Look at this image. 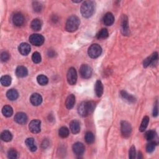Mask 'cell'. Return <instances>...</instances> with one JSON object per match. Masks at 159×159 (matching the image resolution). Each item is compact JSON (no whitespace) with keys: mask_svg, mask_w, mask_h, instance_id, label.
<instances>
[{"mask_svg":"<svg viewBox=\"0 0 159 159\" xmlns=\"http://www.w3.org/2000/svg\"><path fill=\"white\" fill-rule=\"evenodd\" d=\"M95 103L93 101L81 103L78 108V113L81 117H87L91 114L94 109Z\"/></svg>","mask_w":159,"mask_h":159,"instance_id":"obj_1","label":"cell"},{"mask_svg":"<svg viewBox=\"0 0 159 159\" xmlns=\"http://www.w3.org/2000/svg\"><path fill=\"white\" fill-rule=\"evenodd\" d=\"M95 4L92 1H86L81 5L80 11L81 15L86 18H90L94 12Z\"/></svg>","mask_w":159,"mask_h":159,"instance_id":"obj_2","label":"cell"},{"mask_svg":"<svg viewBox=\"0 0 159 159\" xmlns=\"http://www.w3.org/2000/svg\"><path fill=\"white\" fill-rule=\"evenodd\" d=\"M80 24V21L77 16H71L67 21L65 29L68 32H74L78 29Z\"/></svg>","mask_w":159,"mask_h":159,"instance_id":"obj_3","label":"cell"},{"mask_svg":"<svg viewBox=\"0 0 159 159\" xmlns=\"http://www.w3.org/2000/svg\"><path fill=\"white\" fill-rule=\"evenodd\" d=\"M88 53L89 56L92 58H96L100 56L102 53V48L101 46L97 44H92L89 48Z\"/></svg>","mask_w":159,"mask_h":159,"instance_id":"obj_4","label":"cell"},{"mask_svg":"<svg viewBox=\"0 0 159 159\" xmlns=\"http://www.w3.org/2000/svg\"><path fill=\"white\" fill-rule=\"evenodd\" d=\"M29 42L35 46H41L44 42V36L39 34H34L29 37Z\"/></svg>","mask_w":159,"mask_h":159,"instance_id":"obj_5","label":"cell"},{"mask_svg":"<svg viewBox=\"0 0 159 159\" xmlns=\"http://www.w3.org/2000/svg\"><path fill=\"white\" fill-rule=\"evenodd\" d=\"M121 131L124 137L128 138L130 136L132 132V127L127 121H122L121 123Z\"/></svg>","mask_w":159,"mask_h":159,"instance_id":"obj_6","label":"cell"},{"mask_svg":"<svg viewBox=\"0 0 159 159\" xmlns=\"http://www.w3.org/2000/svg\"><path fill=\"white\" fill-rule=\"evenodd\" d=\"M67 81L70 85L75 84L77 81V73L75 68L71 67L67 72Z\"/></svg>","mask_w":159,"mask_h":159,"instance_id":"obj_7","label":"cell"},{"mask_svg":"<svg viewBox=\"0 0 159 159\" xmlns=\"http://www.w3.org/2000/svg\"><path fill=\"white\" fill-rule=\"evenodd\" d=\"M158 58V55L157 52L153 53L150 57H148L147 58H145L143 62V66L144 67L146 68L150 65L154 66V65L156 64L157 60Z\"/></svg>","mask_w":159,"mask_h":159,"instance_id":"obj_8","label":"cell"},{"mask_svg":"<svg viewBox=\"0 0 159 159\" xmlns=\"http://www.w3.org/2000/svg\"><path fill=\"white\" fill-rule=\"evenodd\" d=\"M80 73L82 78L88 79L90 78L92 75V68L87 64H83L80 68Z\"/></svg>","mask_w":159,"mask_h":159,"instance_id":"obj_9","label":"cell"},{"mask_svg":"<svg viewBox=\"0 0 159 159\" xmlns=\"http://www.w3.org/2000/svg\"><path fill=\"white\" fill-rule=\"evenodd\" d=\"M41 121L39 120L34 119L31 121L29 125V129L32 133H39L41 131Z\"/></svg>","mask_w":159,"mask_h":159,"instance_id":"obj_10","label":"cell"},{"mask_svg":"<svg viewBox=\"0 0 159 159\" xmlns=\"http://www.w3.org/2000/svg\"><path fill=\"white\" fill-rule=\"evenodd\" d=\"M121 32L124 35H129L130 32L128 26V19L126 15H123L121 19Z\"/></svg>","mask_w":159,"mask_h":159,"instance_id":"obj_11","label":"cell"},{"mask_svg":"<svg viewBox=\"0 0 159 159\" xmlns=\"http://www.w3.org/2000/svg\"><path fill=\"white\" fill-rule=\"evenodd\" d=\"M72 149L73 153L77 156L82 155L84 154L85 150L84 145L81 142H76L73 144Z\"/></svg>","mask_w":159,"mask_h":159,"instance_id":"obj_12","label":"cell"},{"mask_svg":"<svg viewBox=\"0 0 159 159\" xmlns=\"http://www.w3.org/2000/svg\"><path fill=\"white\" fill-rule=\"evenodd\" d=\"M24 21H25V19H24V16L20 13H16L13 17V22L16 26H22L24 23Z\"/></svg>","mask_w":159,"mask_h":159,"instance_id":"obj_13","label":"cell"},{"mask_svg":"<svg viewBox=\"0 0 159 159\" xmlns=\"http://www.w3.org/2000/svg\"><path fill=\"white\" fill-rule=\"evenodd\" d=\"M15 121L19 124H24L27 123V115L22 112L18 113L15 116Z\"/></svg>","mask_w":159,"mask_h":159,"instance_id":"obj_14","label":"cell"},{"mask_svg":"<svg viewBox=\"0 0 159 159\" xmlns=\"http://www.w3.org/2000/svg\"><path fill=\"white\" fill-rule=\"evenodd\" d=\"M30 101L33 106H38L42 102V98L39 93H34L30 98Z\"/></svg>","mask_w":159,"mask_h":159,"instance_id":"obj_15","label":"cell"},{"mask_svg":"<svg viewBox=\"0 0 159 159\" xmlns=\"http://www.w3.org/2000/svg\"><path fill=\"white\" fill-rule=\"evenodd\" d=\"M18 51L22 55H27L31 52V46L28 43H21L18 47Z\"/></svg>","mask_w":159,"mask_h":159,"instance_id":"obj_16","label":"cell"},{"mask_svg":"<svg viewBox=\"0 0 159 159\" xmlns=\"http://www.w3.org/2000/svg\"><path fill=\"white\" fill-rule=\"evenodd\" d=\"M70 129L71 132L74 134H78L80 131V122L77 120H73L70 123Z\"/></svg>","mask_w":159,"mask_h":159,"instance_id":"obj_17","label":"cell"},{"mask_svg":"<svg viewBox=\"0 0 159 159\" xmlns=\"http://www.w3.org/2000/svg\"><path fill=\"white\" fill-rule=\"evenodd\" d=\"M28 74V70L26 67L24 66H19L16 70V75L19 78L26 77Z\"/></svg>","mask_w":159,"mask_h":159,"instance_id":"obj_18","label":"cell"},{"mask_svg":"<svg viewBox=\"0 0 159 159\" xmlns=\"http://www.w3.org/2000/svg\"><path fill=\"white\" fill-rule=\"evenodd\" d=\"M114 22V17L111 13H106L103 18V22L104 25L109 26H111Z\"/></svg>","mask_w":159,"mask_h":159,"instance_id":"obj_19","label":"cell"},{"mask_svg":"<svg viewBox=\"0 0 159 159\" xmlns=\"http://www.w3.org/2000/svg\"><path fill=\"white\" fill-rule=\"evenodd\" d=\"M120 94H121V97L123 98L124 100H125L126 101H128L129 103H135V101H136L135 97L133 96L131 94H129V93H128L127 91H126L124 90H122L121 91Z\"/></svg>","mask_w":159,"mask_h":159,"instance_id":"obj_20","label":"cell"},{"mask_svg":"<svg viewBox=\"0 0 159 159\" xmlns=\"http://www.w3.org/2000/svg\"><path fill=\"white\" fill-rule=\"evenodd\" d=\"M95 93L98 97H101L103 93V86L100 80H97L94 87Z\"/></svg>","mask_w":159,"mask_h":159,"instance_id":"obj_21","label":"cell"},{"mask_svg":"<svg viewBox=\"0 0 159 159\" xmlns=\"http://www.w3.org/2000/svg\"><path fill=\"white\" fill-rule=\"evenodd\" d=\"M75 103V96L73 94H70L66 100L65 106L68 109H71L73 108Z\"/></svg>","mask_w":159,"mask_h":159,"instance_id":"obj_22","label":"cell"},{"mask_svg":"<svg viewBox=\"0 0 159 159\" xmlns=\"http://www.w3.org/2000/svg\"><path fill=\"white\" fill-rule=\"evenodd\" d=\"M6 96L11 101H15L18 99L19 96L18 92L15 89H10L6 93Z\"/></svg>","mask_w":159,"mask_h":159,"instance_id":"obj_23","label":"cell"},{"mask_svg":"<svg viewBox=\"0 0 159 159\" xmlns=\"http://www.w3.org/2000/svg\"><path fill=\"white\" fill-rule=\"evenodd\" d=\"M31 28L35 31H38L41 30L42 28V22L39 19H34L32 20L31 24Z\"/></svg>","mask_w":159,"mask_h":159,"instance_id":"obj_24","label":"cell"},{"mask_svg":"<svg viewBox=\"0 0 159 159\" xmlns=\"http://www.w3.org/2000/svg\"><path fill=\"white\" fill-rule=\"evenodd\" d=\"M25 143L27 145L28 147L29 148V149L31 151V152H35L37 150V147L35 144V142L33 138L31 137V138H28L26 141Z\"/></svg>","mask_w":159,"mask_h":159,"instance_id":"obj_25","label":"cell"},{"mask_svg":"<svg viewBox=\"0 0 159 159\" xmlns=\"http://www.w3.org/2000/svg\"><path fill=\"white\" fill-rule=\"evenodd\" d=\"M1 139L5 142H10L13 139V135L9 131H4L1 134Z\"/></svg>","mask_w":159,"mask_h":159,"instance_id":"obj_26","label":"cell"},{"mask_svg":"<svg viewBox=\"0 0 159 159\" xmlns=\"http://www.w3.org/2000/svg\"><path fill=\"white\" fill-rule=\"evenodd\" d=\"M2 113L7 118L11 117L13 114V109L11 106L6 105L2 109Z\"/></svg>","mask_w":159,"mask_h":159,"instance_id":"obj_27","label":"cell"},{"mask_svg":"<svg viewBox=\"0 0 159 159\" xmlns=\"http://www.w3.org/2000/svg\"><path fill=\"white\" fill-rule=\"evenodd\" d=\"M109 35L108 31L106 29H102L100 30L96 35V38L98 39H105Z\"/></svg>","mask_w":159,"mask_h":159,"instance_id":"obj_28","label":"cell"},{"mask_svg":"<svg viewBox=\"0 0 159 159\" xmlns=\"http://www.w3.org/2000/svg\"><path fill=\"white\" fill-rule=\"evenodd\" d=\"M12 78L9 75H5L1 78V83L4 87H8L11 84Z\"/></svg>","mask_w":159,"mask_h":159,"instance_id":"obj_29","label":"cell"},{"mask_svg":"<svg viewBox=\"0 0 159 159\" xmlns=\"http://www.w3.org/2000/svg\"><path fill=\"white\" fill-rule=\"evenodd\" d=\"M58 134L59 136L62 138H66L69 135V130L67 127H62L59 129Z\"/></svg>","mask_w":159,"mask_h":159,"instance_id":"obj_30","label":"cell"},{"mask_svg":"<svg viewBox=\"0 0 159 159\" xmlns=\"http://www.w3.org/2000/svg\"><path fill=\"white\" fill-rule=\"evenodd\" d=\"M149 123V118L148 116H145L142 119L141 126L139 128V131L141 132H144L146 128H147Z\"/></svg>","mask_w":159,"mask_h":159,"instance_id":"obj_31","label":"cell"},{"mask_svg":"<svg viewBox=\"0 0 159 159\" xmlns=\"http://www.w3.org/2000/svg\"><path fill=\"white\" fill-rule=\"evenodd\" d=\"M85 141L88 144H91L94 141V134L91 132H87L85 134Z\"/></svg>","mask_w":159,"mask_h":159,"instance_id":"obj_32","label":"cell"},{"mask_svg":"<svg viewBox=\"0 0 159 159\" xmlns=\"http://www.w3.org/2000/svg\"><path fill=\"white\" fill-rule=\"evenodd\" d=\"M37 80H38V82L39 84L41 85H45L48 83V78L44 75H40L38 77H37Z\"/></svg>","mask_w":159,"mask_h":159,"instance_id":"obj_33","label":"cell"},{"mask_svg":"<svg viewBox=\"0 0 159 159\" xmlns=\"http://www.w3.org/2000/svg\"><path fill=\"white\" fill-rule=\"evenodd\" d=\"M155 136H156L155 132L154 131L151 130L145 133V139L148 141H152L153 139H155Z\"/></svg>","mask_w":159,"mask_h":159,"instance_id":"obj_34","label":"cell"},{"mask_svg":"<svg viewBox=\"0 0 159 159\" xmlns=\"http://www.w3.org/2000/svg\"><path fill=\"white\" fill-rule=\"evenodd\" d=\"M157 144L155 142L151 141L146 146V151L148 153H152L154 151Z\"/></svg>","mask_w":159,"mask_h":159,"instance_id":"obj_35","label":"cell"},{"mask_svg":"<svg viewBox=\"0 0 159 159\" xmlns=\"http://www.w3.org/2000/svg\"><path fill=\"white\" fill-rule=\"evenodd\" d=\"M32 61H33V62L35 63V64H39V63H40V62H41V60H42L41 54H40L39 52H34V53L32 54Z\"/></svg>","mask_w":159,"mask_h":159,"instance_id":"obj_36","label":"cell"},{"mask_svg":"<svg viewBox=\"0 0 159 159\" xmlns=\"http://www.w3.org/2000/svg\"><path fill=\"white\" fill-rule=\"evenodd\" d=\"M18 152L13 149H10L8 152V157L9 158L11 159H15L16 158H18Z\"/></svg>","mask_w":159,"mask_h":159,"instance_id":"obj_37","label":"cell"},{"mask_svg":"<svg viewBox=\"0 0 159 159\" xmlns=\"http://www.w3.org/2000/svg\"><path fill=\"white\" fill-rule=\"evenodd\" d=\"M32 7H33L34 11L37 12V13L41 12L42 9V5L39 2H34L32 4Z\"/></svg>","mask_w":159,"mask_h":159,"instance_id":"obj_38","label":"cell"},{"mask_svg":"<svg viewBox=\"0 0 159 159\" xmlns=\"http://www.w3.org/2000/svg\"><path fill=\"white\" fill-rule=\"evenodd\" d=\"M136 148L134 145H132L129 152V157L131 159H133L136 157Z\"/></svg>","mask_w":159,"mask_h":159,"instance_id":"obj_39","label":"cell"},{"mask_svg":"<svg viewBox=\"0 0 159 159\" xmlns=\"http://www.w3.org/2000/svg\"><path fill=\"white\" fill-rule=\"evenodd\" d=\"M9 54L7 52H3L2 53L1 55V60L2 62H7V61L9 59Z\"/></svg>","mask_w":159,"mask_h":159,"instance_id":"obj_40","label":"cell"},{"mask_svg":"<svg viewBox=\"0 0 159 159\" xmlns=\"http://www.w3.org/2000/svg\"><path fill=\"white\" fill-rule=\"evenodd\" d=\"M158 116V104H157V101L156 102L154 108V111H153V116L154 117H157Z\"/></svg>","mask_w":159,"mask_h":159,"instance_id":"obj_41","label":"cell"},{"mask_svg":"<svg viewBox=\"0 0 159 159\" xmlns=\"http://www.w3.org/2000/svg\"><path fill=\"white\" fill-rule=\"evenodd\" d=\"M48 145V141L47 140H44L42 144V147L44 148V149H45L47 147Z\"/></svg>","mask_w":159,"mask_h":159,"instance_id":"obj_42","label":"cell"},{"mask_svg":"<svg viewBox=\"0 0 159 159\" xmlns=\"http://www.w3.org/2000/svg\"><path fill=\"white\" fill-rule=\"evenodd\" d=\"M48 56H49V57H52V56H54L55 53L52 51H48Z\"/></svg>","mask_w":159,"mask_h":159,"instance_id":"obj_43","label":"cell"}]
</instances>
